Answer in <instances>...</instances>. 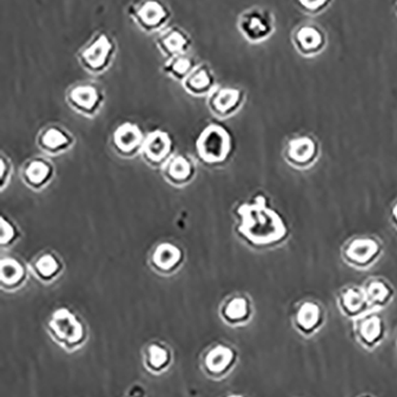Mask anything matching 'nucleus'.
Instances as JSON below:
<instances>
[{
    "mask_svg": "<svg viewBox=\"0 0 397 397\" xmlns=\"http://www.w3.org/2000/svg\"><path fill=\"white\" fill-rule=\"evenodd\" d=\"M237 232L246 243L259 249L279 247L289 238L290 229L286 219L270 207L265 195H255L250 203L237 209Z\"/></svg>",
    "mask_w": 397,
    "mask_h": 397,
    "instance_id": "1",
    "label": "nucleus"
},
{
    "mask_svg": "<svg viewBox=\"0 0 397 397\" xmlns=\"http://www.w3.org/2000/svg\"><path fill=\"white\" fill-rule=\"evenodd\" d=\"M234 141L227 128L219 124H210L196 141L198 157L206 164H222L232 155Z\"/></svg>",
    "mask_w": 397,
    "mask_h": 397,
    "instance_id": "2",
    "label": "nucleus"
},
{
    "mask_svg": "<svg viewBox=\"0 0 397 397\" xmlns=\"http://www.w3.org/2000/svg\"><path fill=\"white\" fill-rule=\"evenodd\" d=\"M116 50V42L112 36L105 31H98L79 50L78 60L86 71L92 74H102L111 66Z\"/></svg>",
    "mask_w": 397,
    "mask_h": 397,
    "instance_id": "3",
    "label": "nucleus"
},
{
    "mask_svg": "<svg viewBox=\"0 0 397 397\" xmlns=\"http://www.w3.org/2000/svg\"><path fill=\"white\" fill-rule=\"evenodd\" d=\"M384 247L375 236H356L344 244L341 257L353 269L367 270L380 260Z\"/></svg>",
    "mask_w": 397,
    "mask_h": 397,
    "instance_id": "4",
    "label": "nucleus"
},
{
    "mask_svg": "<svg viewBox=\"0 0 397 397\" xmlns=\"http://www.w3.org/2000/svg\"><path fill=\"white\" fill-rule=\"evenodd\" d=\"M382 310L371 309L370 312L353 320V336L366 351H374L383 344L388 337V324Z\"/></svg>",
    "mask_w": 397,
    "mask_h": 397,
    "instance_id": "5",
    "label": "nucleus"
},
{
    "mask_svg": "<svg viewBox=\"0 0 397 397\" xmlns=\"http://www.w3.org/2000/svg\"><path fill=\"white\" fill-rule=\"evenodd\" d=\"M128 14L141 30L149 34L164 30L171 19L170 8L164 0H140L130 5Z\"/></svg>",
    "mask_w": 397,
    "mask_h": 397,
    "instance_id": "6",
    "label": "nucleus"
},
{
    "mask_svg": "<svg viewBox=\"0 0 397 397\" xmlns=\"http://www.w3.org/2000/svg\"><path fill=\"white\" fill-rule=\"evenodd\" d=\"M326 309L321 302L312 299L301 301L292 312L291 324L294 331L303 338H312L326 325Z\"/></svg>",
    "mask_w": 397,
    "mask_h": 397,
    "instance_id": "7",
    "label": "nucleus"
},
{
    "mask_svg": "<svg viewBox=\"0 0 397 397\" xmlns=\"http://www.w3.org/2000/svg\"><path fill=\"white\" fill-rule=\"evenodd\" d=\"M321 155V146L310 135H299L289 138L284 148L286 163L299 170H307L316 163Z\"/></svg>",
    "mask_w": 397,
    "mask_h": 397,
    "instance_id": "8",
    "label": "nucleus"
},
{
    "mask_svg": "<svg viewBox=\"0 0 397 397\" xmlns=\"http://www.w3.org/2000/svg\"><path fill=\"white\" fill-rule=\"evenodd\" d=\"M336 307L341 315L352 321L372 309L366 297L364 288L357 284H348L338 291Z\"/></svg>",
    "mask_w": 397,
    "mask_h": 397,
    "instance_id": "9",
    "label": "nucleus"
},
{
    "mask_svg": "<svg viewBox=\"0 0 397 397\" xmlns=\"http://www.w3.org/2000/svg\"><path fill=\"white\" fill-rule=\"evenodd\" d=\"M67 100L74 110L83 115H92L103 104V91L94 84H76L68 91Z\"/></svg>",
    "mask_w": 397,
    "mask_h": 397,
    "instance_id": "10",
    "label": "nucleus"
},
{
    "mask_svg": "<svg viewBox=\"0 0 397 397\" xmlns=\"http://www.w3.org/2000/svg\"><path fill=\"white\" fill-rule=\"evenodd\" d=\"M242 36L250 42H260L268 38L273 30L272 18L261 9L247 10L239 21Z\"/></svg>",
    "mask_w": 397,
    "mask_h": 397,
    "instance_id": "11",
    "label": "nucleus"
},
{
    "mask_svg": "<svg viewBox=\"0 0 397 397\" xmlns=\"http://www.w3.org/2000/svg\"><path fill=\"white\" fill-rule=\"evenodd\" d=\"M156 48L166 58H173L182 54H188L192 40L186 31L180 27H165L155 38Z\"/></svg>",
    "mask_w": 397,
    "mask_h": 397,
    "instance_id": "12",
    "label": "nucleus"
},
{
    "mask_svg": "<svg viewBox=\"0 0 397 397\" xmlns=\"http://www.w3.org/2000/svg\"><path fill=\"white\" fill-rule=\"evenodd\" d=\"M52 331L68 344H76L83 339L84 327L74 314L67 308H58L54 312L50 322Z\"/></svg>",
    "mask_w": 397,
    "mask_h": 397,
    "instance_id": "13",
    "label": "nucleus"
},
{
    "mask_svg": "<svg viewBox=\"0 0 397 397\" xmlns=\"http://www.w3.org/2000/svg\"><path fill=\"white\" fill-rule=\"evenodd\" d=\"M245 100V93L234 87L215 89L210 93L208 105L214 115L229 117L240 110Z\"/></svg>",
    "mask_w": 397,
    "mask_h": 397,
    "instance_id": "14",
    "label": "nucleus"
},
{
    "mask_svg": "<svg viewBox=\"0 0 397 397\" xmlns=\"http://www.w3.org/2000/svg\"><path fill=\"white\" fill-rule=\"evenodd\" d=\"M172 149L173 141L170 135L165 131L155 130L146 137L141 151L148 163L164 166L166 161L170 159Z\"/></svg>",
    "mask_w": 397,
    "mask_h": 397,
    "instance_id": "15",
    "label": "nucleus"
},
{
    "mask_svg": "<svg viewBox=\"0 0 397 397\" xmlns=\"http://www.w3.org/2000/svg\"><path fill=\"white\" fill-rule=\"evenodd\" d=\"M146 138L138 125L130 122L121 124L112 135V143L120 154L133 156L142 149Z\"/></svg>",
    "mask_w": 397,
    "mask_h": 397,
    "instance_id": "16",
    "label": "nucleus"
},
{
    "mask_svg": "<svg viewBox=\"0 0 397 397\" xmlns=\"http://www.w3.org/2000/svg\"><path fill=\"white\" fill-rule=\"evenodd\" d=\"M363 288L371 308L376 310H383L384 308H387L388 306L391 305L396 296V291L393 284L383 277L369 278L363 284Z\"/></svg>",
    "mask_w": 397,
    "mask_h": 397,
    "instance_id": "17",
    "label": "nucleus"
},
{
    "mask_svg": "<svg viewBox=\"0 0 397 397\" xmlns=\"http://www.w3.org/2000/svg\"><path fill=\"white\" fill-rule=\"evenodd\" d=\"M184 253L175 244L161 243L154 249L151 263L156 271L161 274H170L183 262Z\"/></svg>",
    "mask_w": 397,
    "mask_h": 397,
    "instance_id": "18",
    "label": "nucleus"
},
{
    "mask_svg": "<svg viewBox=\"0 0 397 397\" xmlns=\"http://www.w3.org/2000/svg\"><path fill=\"white\" fill-rule=\"evenodd\" d=\"M196 174L195 164L185 155H174L164 164V177L173 185H185L191 181Z\"/></svg>",
    "mask_w": 397,
    "mask_h": 397,
    "instance_id": "19",
    "label": "nucleus"
},
{
    "mask_svg": "<svg viewBox=\"0 0 397 397\" xmlns=\"http://www.w3.org/2000/svg\"><path fill=\"white\" fill-rule=\"evenodd\" d=\"M215 76L206 63L197 65L196 68L183 81L184 89L191 95L202 97L215 89Z\"/></svg>",
    "mask_w": 397,
    "mask_h": 397,
    "instance_id": "20",
    "label": "nucleus"
},
{
    "mask_svg": "<svg viewBox=\"0 0 397 397\" xmlns=\"http://www.w3.org/2000/svg\"><path fill=\"white\" fill-rule=\"evenodd\" d=\"M54 169L45 159H32L23 169V179L34 190H40L52 180Z\"/></svg>",
    "mask_w": 397,
    "mask_h": 397,
    "instance_id": "21",
    "label": "nucleus"
},
{
    "mask_svg": "<svg viewBox=\"0 0 397 397\" xmlns=\"http://www.w3.org/2000/svg\"><path fill=\"white\" fill-rule=\"evenodd\" d=\"M72 137L63 128L52 126L42 131L39 137V146L42 150L50 154H58L71 146Z\"/></svg>",
    "mask_w": 397,
    "mask_h": 397,
    "instance_id": "22",
    "label": "nucleus"
},
{
    "mask_svg": "<svg viewBox=\"0 0 397 397\" xmlns=\"http://www.w3.org/2000/svg\"><path fill=\"white\" fill-rule=\"evenodd\" d=\"M25 276L27 270L19 260L3 258L0 262V282L3 287H18L25 281Z\"/></svg>",
    "mask_w": 397,
    "mask_h": 397,
    "instance_id": "23",
    "label": "nucleus"
},
{
    "mask_svg": "<svg viewBox=\"0 0 397 397\" xmlns=\"http://www.w3.org/2000/svg\"><path fill=\"white\" fill-rule=\"evenodd\" d=\"M253 314L250 301L245 295H237L228 301L224 307V317L230 324H245Z\"/></svg>",
    "mask_w": 397,
    "mask_h": 397,
    "instance_id": "24",
    "label": "nucleus"
},
{
    "mask_svg": "<svg viewBox=\"0 0 397 397\" xmlns=\"http://www.w3.org/2000/svg\"><path fill=\"white\" fill-rule=\"evenodd\" d=\"M196 61L193 60V58L188 54H182V55L167 58L162 67V71L173 79L184 81L186 79V76L196 68Z\"/></svg>",
    "mask_w": 397,
    "mask_h": 397,
    "instance_id": "25",
    "label": "nucleus"
},
{
    "mask_svg": "<svg viewBox=\"0 0 397 397\" xmlns=\"http://www.w3.org/2000/svg\"><path fill=\"white\" fill-rule=\"evenodd\" d=\"M32 269L42 281H50L61 273L63 264L54 253H43L34 262Z\"/></svg>",
    "mask_w": 397,
    "mask_h": 397,
    "instance_id": "26",
    "label": "nucleus"
},
{
    "mask_svg": "<svg viewBox=\"0 0 397 397\" xmlns=\"http://www.w3.org/2000/svg\"><path fill=\"white\" fill-rule=\"evenodd\" d=\"M235 359V353L230 348L219 345L215 349L211 350L206 356V367L215 374H219L227 370L232 365Z\"/></svg>",
    "mask_w": 397,
    "mask_h": 397,
    "instance_id": "27",
    "label": "nucleus"
},
{
    "mask_svg": "<svg viewBox=\"0 0 397 397\" xmlns=\"http://www.w3.org/2000/svg\"><path fill=\"white\" fill-rule=\"evenodd\" d=\"M322 34L316 27H304L297 32V43L305 53H314L322 45Z\"/></svg>",
    "mask_w": 397,
    "mask_h": 397,
    "instance_id": "28",
    "label": "nucleus"
},
{
    "mask_svg": "<svg viewBox=\"0 0 397 397\" xmlns=\"http://www.w3.org/2000/svg\"><path fill=\"white\" fill-rule=\"evenodd\" d=\"M0 244L3 247H9L10 244L14 243V239L17 238L16 226L3 216L0 218Z\"/></svg>",
    "mask_w": 397,
    "mask_h": 397,
    "instance_id": "29",
    "label": "nucleus"
},
{
    "mask_svg": "<svg viewBox=\"0 0 397 397\" xmlns=\"http://www.w3.org/2000/svg\"><path fill=\"white\" fill-rule=\"evenodd\" d=\"M149 361L154 367H161L167 362V352L158 345L149 348Z\"/></svg>",
    "mask_w": 397,
    "mask_h": 397,
    "instance_id": "30",
    "label": "nucleus"
},
{
    "mask_svg": "<svg viewBox=\"0 0 397 397\" xmlns=\"http://www.w3.org/2000/svg\"><path fill=\"white\" fill-rule=\"evenodd\" d=\"M328 0H299L301 5L308 10L321 9Z\"/></svg>",
    "mask_w": 397,
    "mask_h": 397,
    "instance_id": "31",
    "label": "nucleus"
},
{
    "mask_svg": "<svg viewBox=\"0 0 397 397\" xmlns=\"http://www.w3.org/2000/svg\"><path fill=\"white\" fill-rule=\"evenodd\" d=\"M1 187L4 185V181L8 180V174H9V164H8V161L4 159H1Z\"/></svg>",
    "mask_w": 397,
    "mask_h": 397,
    "instance_id": "32",
    "label": "nucleus"
},
{
    "mask_svg": "<svg viewBox=\"0 0 397 397\" xmlns=\"http://www.w3.org/2000/svg\"><path fill=\"white\" fill-rule=\"evenodd\" d=\"M390 220L395 226V229H397V201H395V203L391 206V209H390Z\"/></svg>",
    "mask_w": 397,
    "mask_h": 397,
    "instance_id": "33",
    "label": "nucleus"
},
{
    "mask_svg": "<svg viewBox=\"0 0 397 397\" xmlns=\"http://www.w3.org/2000/svg\"><path fill=\"white\" fill-rule=\"evenodd\" d=\"M356 397H376L375 395H372V394L365 393V394H361V395H358Z\"/></svg>",
    "mask_w": 397,
    "mask_h": 397,
    "instance_id": "34",
    "label": "nucleus"
},
{
    "mask_svg": "<svg viewBox=\"0 0 397 397\" xmlns=\"http://www.w3.org/2000/svg\"><path fill=\"white\" fill-rule=\"evenodd\" d=\"M228 397H244V396H242V395H230V396Z\"/></svg>",
    "mask_w": 397,
    "mask_h": 397,
    "instance_id": "35",
    "label": "nucleus"
},
{
    "mask_svg": "<svg viewBox=\"0 0 397 397\" xmlns=\"http://www.w3.org/2000/svg\"><path fill=\"white\" fill-rule=\"evenodd\" d=\"M396 346H397V343H396Z\"/></svg>",
    "mask_w": 397,
    "mask_h": 397,
    "instance_id": "36",
    "label": "nucleus"
}]
</instances>
